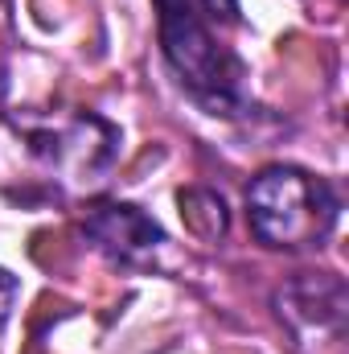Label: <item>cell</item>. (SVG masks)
<instances>
[{
    "instance_id": "1",
    "label": "cell",
    "mask_w": 349,
    "mask_h": 354,
    "mask_svg": "<svg viewBox=\"0 0 349 354\" xmlns=\"http://www.w3.org/2000/svg\"><path fill=\"white\" fill-rule=\"evenodd\" d=\"M161 54L181 91L210 115H243L251 111L247 62L235 46L218 37V21L197 0H157Z\"/></svg>"
},
{
    "instance_id": "2",
    "label": "cell",
    "mask_w": 349,
    "mask_h": 354,
    "mask_svg": "<svg viewBox=\"0 0 349 354\" xmlns=\"http://www.w3.org/2000/svg\"><path fill=\"white\" fill-rule=\"evenodd\" d=\"M247 218L263 248L308 252L333 235L341 198L325 177L300 165H267L247 185Z\"/></svg>"
},
{
    "instance_id": "3",
    "label": "cell",
    "mask_w": 349,
    "mask_h": 354,
    "mask_svg": "<svg viewBox=\"0 0 349 354\" xmlns=\"http://www.w3.org/2000/svg\"><path fill=\"white\" fill-rule=\"evenodd\" d=\"M25 140H29V153L50 174L74 189L103 185L123 153V132L94 111H79V115L54 120V124L25 128Z\"/></svg>"
},
{
    "instance_id": "4",
    "label": "cell",
    "mask_w": 349,
    "mask_h": 354,
    "mask_svg": "<svg viewBox=\"0 0 349 354\" xmlns=\"http://www.w3.org/2000/svg\"><path fill=\"white\" fill-rule=\"evenodd\" d=\"M83 235L94 252L119 268H148L165 248V227L136 202H94L83 214Z\"/></svg>"
},
{
    "instance_id": "5",
    "label": "cell",
    "mask_w": 349,
    "mask_h": 354,
    "mask_svg": "<svg viewBox=\"0 0 349 354\" xmlns=\"http://www.w3.org/2000/svg\"><path fill=\"white\" fill-rule=\"evenodd\" d=\"M275 305H279V317L300 334H317V338H329V334H341L346 330V284L341 276L333 272H308V276H296L288 280L279 292H275Z\"/></svg>"
},
{
    "instance_id": "6",
    "label": "cell",
    "mask_w": 349,
    "mask_h": 354,
    "mask_svg": "<svg viewBox=\"0 0 349 354\" xmlns=\"http://www.w3.org/2000/svg\"><path fill=\"white\" fill-rule=\"evenodd\" d=\"M181 214L185 223L197 231L201 227V239H222L226 235V202L210 189H181Z\"/></svg>"
},
{
    "instance_id": "7",
    "label": "cell",
    "mask_w": 349,
    "mask_h": 354,
    "mask_svg": "<svg viewBox=\"0 0 349 354\" xmlns=\"http://www.w3.org/2000/svg\"><path fill=\"white\" fill-rule=\"evenodd\" d=\"M17 297H21V280L8 272V268H0V330L8 326V317H12V305H17Z\"/></svg>"
},
{
    "instance_id": "8",
    "label": "cell",
    "mask_w": 349,
    "mask_h": 354,
    "mask_svg": "<svg viewBox=\"0 0 349 354\" xmlns=\"http://www.w3.org/2000/svg\"><path fill=\"white\" fill-rule=\"evenodd\" d=\"M0 99H4V75H0Z\"/></svg>"
}]
</instances>
